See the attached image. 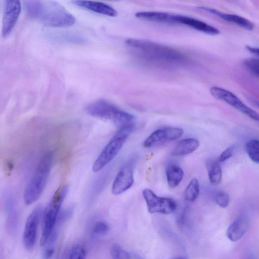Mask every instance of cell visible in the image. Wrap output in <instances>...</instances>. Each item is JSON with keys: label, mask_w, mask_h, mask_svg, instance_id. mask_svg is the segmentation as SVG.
Here are the masks:
<instances>
[{"label": "cell", "mask_w": 259, "mask_h": 259, "mask_svg": "<svg viewBox=\"0 0 259 259\" xmlns=\"http://www.w3.org/2000/svg\"><path fill=\"white\" fill-rule=\"evenodd\" d=\"M31 18L53 27H68L75 22V18L69 12L54 1H37Z\"/></svg>", "instance_id": "cell-1"}, {"label": "cell", "mask_w": 259, "mask_h": 259, "mask_svg": "<svg viewBox=\"0 0 259 259\" xmlns=\"http://www.w3.org/2000/svg\"><path fill=\"white\" fill-rule=\"evenodd\" d=\"M89 114L111 121L119 128L132 131L136 124V117L104 99L89 103L85 108Z\"/></svg>", "instance_id": "cell-2"}, {"label": "cell", "mask_w": 259, "mask_h": 259, "mask_svg": "<svg viewBox=\"0 0 259 259\" xmlns=\"http://www.w3.org/2000/svg\"><path fill=\"white\" fill-rule=\"evenodd\" d=\"M126 45L137 54L146 58L165 62H180L185 59L178 51L153 41L130 38Z\"/></svg>", "instance_id": "cell-3"}, {"label": "cell", "mask_w": 259, "mask_h": 259, "mask_svg": "<svg viewBox=\"0 0 259 259\" xmlns=\"http://www.w3.org/2000/svg\"><path fill=\"white\" fill-rule=\"evenodd\" d=\"M52 162L51 152L46 153L39 160L24 191L23 199L26 204L34 203L40 197L47 182Z\"/></svg>", "instance_id": "cell-4"}, {"label": "cell", "mask_w": 259, "mask_h": 259, "mask_svg": "<svg viewBox=\"0 0 259 259\" xmlns=\"http://www.w3.org/2000/svg\"><path fill=\"white\" fill-rule=\"evenodd\" d=\"M68 189V186L66 185L59 187L45 208L43 217V229L40 240V245L41 246L47 244L53 233L62 204Z\"/></svg>", "instance_id": "cell-5"}, {"label": "cell", "mask_w": 259, "mask_h": 259, "mask_svg": "<svg viewBox=\"0 0 259 259\" xmlns=\"http://www.w3.org/2000/svg\"><path fill=\"white\" fill-rule=\"evenodd\" d=\"M132 131L119 130L103 148L92 166L94 172H98L108 164L119 152Z\"/></svg>", "instance_id": "cell-6"}, {"label": "cell", "mask_w": 259, "mask_h": 259, "mask_svg": "<svg viewBox=\"0 0 259 259\" xmlns=\"http://www.w3.org/2000/svg\"><path fill=\"white\" fill-rule=\"evenodd\" d=\"M210 92L215 98L225 102L253 120L259 122V113L247 106L233 93L216 86L212 87Z\"/></svg>", "instance_id": "cell-7"}, {"label": "cell", "mask_w": 259, "mask_h": 259, "mask_svg": "<svg viewBox=\"0 0 259 259\" xmlns=\"http://www.w3.org/2000/svg\"><path fill=\"white\" fill-rule=\"evenodd\" d=\"M143 196L147 204L148 210L151 213L170 214L177 208V203L171 198L160 197L149 188L143 191Z\"/></svg>", "instance_id": "cell-8"}, {"label": "cell", "mask_w": 259, "mask_h": 259, "mask_svg": "<svg viewBox=\"0 0 259 259\" xmlns=\"http://www.w3.org/2000/svg\"><path fill=\"white\" fill-rule=\"evenodd\" d=\"M135 161L130 160L124 163L117 172L113 182L111 191L115 195L128 190L133 185Z\"/></svg>", "instance_id": "cell-9"}, {"label": "cell", "mask_w": 259, "mask_h": 259, "mask_svg": "<svg viewBox=\"0 0 259 259\" xmlns=\"http://www.w3.org/2000/svg\"><path fill=\"white\" fill-rule=\"evenodd\" d=\"M42 210L41 205L36 206L26 219L23 234V242L25 248L28 250L31 249L35 245Z\"/></svg>", "instance_id": "cell-10"}, {"label": "cell", "mask_w": 259, "mask_h": 259, "mask_svg": "<svg viewBox=\"0 0 259 259\" xmlns=\"http://www.w3.org/2000/svg\"><path fill=\"white\" fill-rule=\"evenodd\" d=\"M183 133V130L180 127H161L154 131L145 140L143 146L145 148L154 147L179 139Z\"/></svg>", "instance_id": "cell-11"}, {"label": "cell", "mask_w": 259, "mask_h": 259, "mask_svg": "<svg viewBox=\"0 0 259 259\" xmlns=\"http://www.w3.org/2000/svg\"><path fill=\"white\" fill-rule=\"evenodd\" d=\"M21 11L19 1L7 0L4 1L2 21V36L6 37L10 34L15 26Z\"/></svg>", "instance_id": "cell-12"}, {"label": "cell", "mask_w": 259, "mask_h": 259, "mask_svg": "<svg viewBox=\"0 0 259 259\" xmlns=\"http://www.w3.org/2000/svg\"><path fill=\"white\" fill-rule=\"evenodd\" d=\"M172 24L185 25L210 35H215L220 33V30L215 27L201 20L184 15H173Z\"/></svg>", "instance_id": "cell-13"}, {"label": "cell", "mask_w": 259, "mask_h": 259, "mask_svg": "<svg viewBox=\"0 0 259 259\" xmlns=\"http://www.w3.org/2000/svg\"><path fill=\"white\" fill-rule=\"evenodd\" d=\"M198 9L216 15L227 22L233 23L246 30H251L254 27V24L250 21L239 15L224 13L216 9L205 7H200Z\"/></svg>", "instance_id": "cell-14"}, {"label": "cell", "mask_w": 259, "mask_h": 259, "mask_svg": "<svg viewBox=\"0 0 259 259\" xmlns=\"http://www.w3.org/2000/svg\"><path fill=\"white\" fill-rule=\"evenodd\" d=\"M75 5L100 14L114 17L117 15V11L111 6L101 2L87 1H73Z\"/></svg>", "instance_id": "cell-15"}, {"label": "cell", "mask_w": 259, "mask_h": 259, "mask_svg": "<svg viewBox=\"0 0 259 259\" xmlns=\"http://www.w3.org/2000/svg\"><path fill=\"white\" fill-rule=\"evenodd\" d=\"M249 227V220L245 216H240L229 227L227 236L231 241L236 242L244 236Z\"/></svg>", "instance_id": "cell-16"}, {"label": "cell", "mask_w": 259, "mask_h": 259, "mask_svg": "<svg viewBox=\"0 0 259 259\" xmlns=\"http://www.w3.org/2000/svg\"><path fill=\"white\" fill-rule=\"evenodd\" d=\"M199 141L195 138H189L179 142L171 151L175 156L187 155L194 152L199 146Z\"/></svg>", "instance_id": "cell-17"}, {"label": "cell", "mask_w": 259, "mask_h": 259, "mask_svg": "<svg viewBox=\"0 0 259 259\" xmlns=\"http://www.w3.org/2000/svg\"><path fill=\"white\" fill-rule=\"evenodd\" d=\"M136 17L148 21L171 24L172 14L163 12L144 11L137 12Z\"/></svg>", "instance_id": "cell-18"}, {"label": "cell", "mask_w": 259, "mask_h": 259, "mask_svg": "<svg viewBox=\"0 0 259 259\" xmlns=\"http://www.w3.org/2000/svg\"><path fill=\"white\" fill-rule=\"evenodd\" d=\"M184 173L182 168L176 164H169L166 169V177L170 188L177 187L182 182Z\"/></svg>", "instance_id": "cell-19"}, {"label": "cell", "mask_w": 259, "mask_h": 259, "mask_svg": "<svg viewBox=\"0 0 259 259\" xmlns=\"http://www.w3.org/2000/svg\"><path fill=\"white\" fill-rule=\"evenodd\" d=\"M208 176L210 183L218 185L221 181L222 170L218 160H209L206 163Z\"/></svg>", "instance_id": "cell-20"}, {"label": "cell", "mask_w": 259, "mask_h": 259, "mask_svg": "<svg viewBox=\"0 0 259 259\" xmlns=\"http://www.w3.org/2000/svg\"><path fill=\"white\" fill-rule=\"evenodd\" d=\"M200 192V187L198 181L196 178L192 179L184 191V197L186 201L193 202L196 200Z\"/></svg>", "instance_id": "cell-21"}, {"label": "cell", "mask_w": 259, "mask_h": 259, "mask_svg": "<svg viewBox=\"0 0 259 259\" xmlns=\"http://www.w3.org/2000/svg\"><path fill=\"white\" fill-rule=\"evenodd\" d=\"M245 149L249 158L259 164V140L251 139L246 144Z\"/></svg>", "instance_id": "cell-22"}, {"label": "cell", "mask_w": 259, "mask_h": 259, "mask_svg": "<svg viewBox=\"0 0 259 259\" xmlns=\"http://www.w3.org/2000/svg\"><path fill=\"white\" fill-rule=\"evenodd\" d=\"M243 65L248 71L259 77V59H246L244 60Z\"/></svg>", "instance_id": "cell-23"}, {"label": "cell", "mask_w": 259, "mask_h": 259, "mask_svg": "<svg viewBox=\"0 0 259 259\" xmlns=\"http://www.w3.org/2000/svg\"><path fill=\"white\" fill-rule=\"evenodd\" d=\"M111 254L112 259H131L129 253L116 244L111 247Z\"/></svg>", "instance_id": "cell-24"}, {"label": "cell", "mask_w": 259, "mask_h": 259, "mask_svg": "<svg viewBox=\"0 0 259 259\" xmlns=\"http://www.w3.org/2000/svg\"><path fill=\"white\" fill-rule=\"evenodd\" d=\"M86 251L84 248L79 244L73 246L70 252L69 259H85Z\"/></svg>", "instance_id": "cell-25"}, {"label": "cell", "mask_w": 259, "mask_h": 259, "mask_svg": "<svg viewBox=\"0 0 259 259\" xmlns=\"http://www.w3.org/2000/svg\"><path fill=\"white\" fill-rule=\"evenodd\" d=\"M215 202L220 207L225 208L228 206L229 203V196L225 192L219 191L214 197Z\"/></svg>", "instance_id": "cell-26"}, {"label": "cell", "mask_w": 259, "mask_h": 259, "mask_svg": "<svg viewBox=\"0 0 259 259\" xmlns=\"http://www.w3.org/2000/svg\"><path fill=\"white\" fill-rule=\"evenodd\" d=\"M109 231V226L108 225L103 221H99L94 225L92 232L95 235H104L107 234Z\"/></svg>", "instance_id": "cell-27"}, {"label": "cell", "mask_w": 259, "mask_h": 259, "mask_svg": "<svg viewBox=\"0 0 259 259\" xmlns=\"http://www.w3.org/2000/svg\"><path fill=\"white\" fill-rule=\"evenodd\" d=\"M234 150V146H231L225 150L219 156L218 161L219 162H224L228 159L233 154Z\"/></svg>", "instance_id": "cell-28"}, {"label": "cell", "mask_w": 259, "mask_h": 259, "mask_svg": "<svg viewBox=\"0 0 259 259\" xmlns=\"http://www.w3.org/2000/svg\"><path fill=\"white\" fill-rule=\"evenodd\" d=\"M54 253V249L52 247H48L46 249L44 253L45 259L51 258Z\"/></svg>", "instance_id": "cell-29"}, {"label": "cell", "mask_w": 259, "mask_h": 259, "mask_svg": "<svg viewBox=\"0 0 259 259\" xmlns=\"http://www.w3.org/2000/svg\"><path fill=\"white\" fill-rule=\"evenodd\" d=\"M246 49L251 54L259 58V48L246 46Z\"/></svg>", "instance_id": "cell-30"}, {"label": "cell", "mask_w": 259, "mask_h": 259, "mask_svg": "<svg viewBox=\"0 0 259 259\" xmlns=\"http://www.w3.org/2000/svg\"><path fill=\"white\" fill-rule=\"evenodd\" d=\"M244 259H255V257L252 251H249L245 255Z\"/></svg>", "instance_id": "cell-31"}, {"label": "cell", "mask_w": 259, "mask_h": 259, "mask_svg": "<svg viewBox=\"0 0 259 259\" xmlns=\"http://www.w3.org/2000/svg\"><path fill=\"white\" fill-rule=\"evenodd\" d=\"M175 259H187L185 257H177L176 258H175Z\"/></svg>", "instance_id": "cell-32"}]
</instances>
